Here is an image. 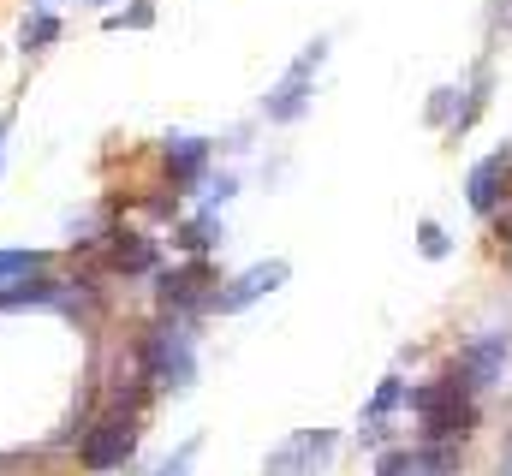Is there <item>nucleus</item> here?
<instances>
[{"mask_svg":"<svg viewBox=\"0 0 512 476\" xmlns=\"http://www.w3.org/2000/svg\"><path fill=\"white\" fill-rule=\"evenodd\" d=\"M84 6H102V12H108V6H114V0H84Z\"/></svg>","mask_w":512,"mask_h":476,"instance_id":"393cba45","label":"nucleus"},{"mask_svg":"<svg viewBox=\"0 0 512 476\" xmlns=\"http://www.w3.org/2000/svg\"><path fill=\"white\" fill-rule=\"evenodd\" d=\"M501 471H507V476H512V441H507V459H501Z\"/></svg>","mask_w":512,"mask_h":476,"instance_id":"b1692460","label":"nucleus"},{"mask_svg":"<svg viewBox=\"0 0 512 476\" xmlns=\"http://www.w3.org/2000/svg\"><path fill=\"white\" fill-rule=\"evenodd\" d=\"M6 125H12V119H0V155H6Z\"/></svg>","mask_w":512,"mask_h":476,"instance_id":"5701e85b","label":"nucleus"},{"mask_svg":"<svg viewBox=\"0 0 512 476\" xmlns=\"http://www.w3.org/2000/svg\"><path fill=\"white\" fill-rule=\"evenodd\" d=\"M143 381L161 387V393H185L197 381V346H191V328L173 316V322H155L143 334Z\"/></svg>","mask_w":512,"mask_h":476,"instance_id":"f257e3e1","label":"nucleus"},{"mask_svg":"<svg viewBox=\"0 0 512 476\" xmlns=\"http://www.w3.org/2000/svg\"><path fill=\"white\" fill-rule=\"evenodd\" d=\"M417 244H423V256H435V262H441V256L453 250V244H447V233H441L435 221H423V227H417Z\"/></svg>","mask_w":512,"mask_h":476,"instance_id":"6ab92c4d","label":"nucleus"},{"mask_svg":"<svg viewBox=\"0 0 512 476\" xmlns=\"http://www.w3.org/2000/svg\"><path fill=\"white\" fill-rule=\"evenodd\" d=\"M376 476H411V453H382L376 459Z\"/></svg>","mask_w":512,"mask_h":476,"instance_id":"412c9836","label":"nucleus"},{"mask_svg":"<svg viewBox=\"0 0 512 476\" xmlns=\"http://www.w3.org/2000/svg\"><path fill=\"white\" fill-rule=\"evenodd\" d=\"M48 256L42 250H0V280H24V274H42Z\"/></svg>","mask_w":512,"mask_h":476,"instance_id":"2eb2a0df","label":"nucleus"},{"mask_svg":"<svg viewBox=\"0 0 512 476\" xmlns=\"http://www.w3.org/2000/svg\"><path fill=\"white\" fill-rule=\"evenodd\" d=\"M507 173H512V149H495L489 161H477L471 179H465V203H471L477 215H495L501 197H507Z\"/></svg>","mask_w":512,"mask_h":476,"instance_id":"6e6552de","label":"nucleus"},{"mask_svg":"<svg viewBox=\"0 0 512 476\" xmlns=\"http://www.w3.org/2000/svg\"><path fill=\"white\" fill-rule=\"evenodd\" d=\"M149 24H155V6H149V0H137V6H126V12L108 18V30H149Z\"/></svg>","mask_w":512,"mask_h":476,"instance_id":"f3484780","label":"nucleus"},{"mask_svg":"<svg viewBox=\"0 0 512 476\" xmlns=\"http://www.w3.org/2000/svg\"><path fill=\"white\" fill-rule=\"evenodd\" d=\"M191 465H197V441H185V447H179V453H173L155 476H191Z\"/></svg>","mask_w":512,"mask_h":476,"instance_id":"aec40b11","label":"nucleus"},{"mask_svg":"<svg viewBox=\"0 0 512 476\" xmlns=\"http://www.w3.org/2000/svg\"><path fill=\"white\" fill-rule=\"evenodd\" d=\"M173 244H179V250H191V256H203V250H215V244H221V215H197V221H185Z\"/></svg>","mask_w":512,"mask_h":476,"instance_id":"4468645a","label":"nucleus"},{"mask_svg":"<svg viewBox=\"0 0 512 476\" xmlns=\"http://www.w3.org/2000/svg\"><path fill=\"white\" fill-rule=\"evenodd\" d=\"M30 304H60V280H48V274H24V280L0 286V310H30Z\"/></svg>","mask_w":512,"mask_h":476,"instance_id":"f8f14e48","label":"nucleus"},{"mask_svg":"<svg viewBox=\"0 0 512 476\" xmlns=\"http://www.w3.org/2000/svg\"><path fill=\"white\" fill-rule=\"evenodd\" d=\"M411 411L423 417V435H429V441H465V429L477 423V411H471V399H465L459 381H429V387H417V393H411Z\"/></svg>","mask_w":512,"mask_h":476,"instance_id":"f03ea898","label":"nucleus"},{"mask_svg":"<svg viewBox=\"0 0 512 476\" xmlns=\"http://www.w3.org/2000/svg\"><path fill=\"white\" fill-rule=\"evenodd\" d=\"M30 6H36V12H54V6H60V0H30Z\"/></svg>","mask_w":512,"mask_h":476,"instance_id":"4be33fe9","label":"nucleus"},{"mask_svg":"<svg viewBox=\"0 0 512 476\" xmlns=\"http://www.w3.org/2000/svg\"><path fill=\"white\" fill-rule=\"evenodd\" d=\"M48 42H60V18H54V12H36V18H24V48L36 54V48H48Z\"/></svg>","mask_w":512,"mask_h":476,"instance_id":"dca6fc26","label":"nucleus"},{"mask_svg":"<svg viewBox=\"0 0 512 476\" xmlns=\"http://www.w3.org/2000/svg\"><path fill=\"white\" fill-rule=\"evenodd\" d=\"M507 357H512V340L507 334H477L465 352H459V363H453V381L471 393V387H495L501 375H507Z\"/></svg>","mask_w":512,"mask_h":476,"instance_id":"39448f33","label":"nucleus"},{"mask_svg":"<svg viewBox=\"0 0 512 476\" xmlns=\"http://www.w3.org/2000/svg\"><path fill=\"white\" fill-rule=\"evenodd\" d=\"M322 54H328V42H310V48L298 54V66H292L268 96H262V114L274 119V125H292V119L310 108V72L322 66Z\"/></svg>","mask_w":512,"mask_h":476,"instance_id":"20e7f679","label":"nucleus"},{"mask_svg":"<svg viewBox=\"0 0 512 476\" xmlns=\"http://www.w3.org/2000/svg\"><path fill=\"white\" fill-rule=\"evenodd\" d=\"M328 453H334V435L328 429H298L286 447L268 453V476H310Z\"/></svg>","mask_w":512,"mask_h":476,"instance_id":"0eeeda50","label":"nucleus"},{"mask_svg":"<svg viewBox=\"0 0 512 476\" xmlns=\"http://www.w3.org/2000/svg\"><path fill=\"white\" fill-rule=\"evenodd\" d=\"M399 399H405V381H399V375H387L382 387H376V405H370V423H382V417L393 411V405H399Z\"/></svg>","mask_w":512,"mask_h":476,"instance_id":"a211bd4d","label":"nucleus"},{"mask_svg":"<svg viewBox=\"0 0 512 476\" xmlns=\"http://www.w3.org/2000/svg\"><path fill=\"white\" fill-rule=\"evenodd\" d=\"M108 268H114V274H149V268H155V238L108 233Z\"/></svg>","mask_w":512,"mask_h":476,"instance_id":"9b49d317","label":"nucleus"},{"mask_svg":"<svg viewBox=\"0 0 512 476\" xmlns=\"http://www.w3.org/2000/svg\"><path fill=\"white\" fill-rule=\"evenodd\" d=\"M203 167H209V143L203 137H167V179H173V191H191L203 179Z\"/></svg>","mask_w":512,"mask_h":476,"instance_id":"1a4fd4ad","label":"nucleus"},{"mask_svg":"<svg viewBox=\"0 0 512 476\" xmlns=\"http://www.w3.org/2000/svg\"><path fill=\"white\" fill-rule=\"evenodd\" d=\"M411 476H459V441H429L411 453Z\"/></svg>","mask_w":512,"mask_h":476,"instance_id":"ddd939ff","label":"nucleus"},{"mask_svg":"<svg viewBox=\"0 0 512 476\" xmlns=\"http://www.w3.org/2000/svg\"><path fill=\"white\" fill-rule=\"evenodd\" d=\"M131 453H137V411H108V417L90 423L84 441H78V465H84L90 476L120 471Z\"/></svg>","mask_w":512,"mask_h":476,"instance_id":"7ed1b4c3","label":"nucleus"},{"mask_svg":"<svg viewBox=\"0 0 512 476\" xmlns=\"http://www.w3.org/2000/svg\"><path fill=\"white\" fill-rule=\"evenodd\" d=\"M203 286H209V268H203V262H191V268H167V274H161V286H155V298H161V310L209 304V298H203Z\"/></svg>","mask_w":512,"mask_h":476,"instance_id":"9d476101","label":"nucleus"},{"mask_svg":"<svg viewBox=\"0 0 512 476\" xmlns=\"http://www.w3.org/2000/svg\"><path fill=\"white\" fill-rule=\"evenodd\" d=\"M280 286H286V262H256V268H245L227 292H209V310H215V316H239V310H251L256 298L280 292Z\"/></svg>","mask_w":512,"mask_h":476,"instance_id":"423d86ee","label":"nucleus"}]
</instances>
